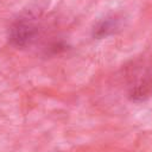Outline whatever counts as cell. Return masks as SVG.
<instances>
[{
    "mask_svg": "<svg viewBox=\"0 0 152 152\" xmlns=\"http://www.w3.org/2000/svg\"><path fill=\"white\" fill-rule=\"evenodd\" d=\"M38 33V27L27 20L17 21L10 31V40L15 46L28 45Z\"/></svg>",
    "mask_w": 152,
    "mask_h": 152,
    "instance_id": "obj_1",
    "label": "cell"
},
{
    "mask_svg": "<svg viewBox=\"0 0 152 152\" xmlns=\"http://www.w3.org/2000/svg\"><path fill=\"white\" fill-rule=\"evenodd\" d=\"M116 27H118V20L116 19H106L96 26V28L94 31V36L97 38L106 37V36L113 33Z\"/></svg>",
    "mask_w": 152,
    "mask_h": 152,
    "instance_id": "obj_2",
    "label": "cell"
}]
</instances>
